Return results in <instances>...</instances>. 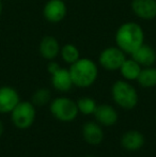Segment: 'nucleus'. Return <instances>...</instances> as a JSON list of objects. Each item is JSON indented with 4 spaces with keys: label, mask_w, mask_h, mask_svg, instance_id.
I'll return each instance as SVG.
<instances>
[{
    "label": "nucleus",
    "mask_w": 156,
    "mask_h": 157,
    "mask_svg": "<svg viewBox=\"0 0 156 157\" xmlns=\"http://www.w3.org/2000/svg\"><path fill=\"white\" fill-rule=\"evenodd\" d=\"M116 45L126 55H131L144 43V31L135 21H126L119 26L115 35Z\"/></svg>",
    "instance_id": "nucleus-1"
},
{
    "label": "nucleus",
    "mask_w": 156,
    "mask_h": 157,
    "mask_svg": "<svg viewBox=\"0 0 156 157\" xmlns=\"http://www.w3.org/2000/svg\"><path fill=\"white\" fill-rule=\"evenodd\" d=\"M69 70L74 86L81 89L91 87L98 77L97 64L90 58H79Z\"/></svg>",
    "instance_id": "nucleus-2"
},
{
    "label": "nucleus",
    "mask_w": 156,
    "mask_h": 157,
    "mask_svg": "<svg viewBox=\"0 0 156 157\" xmlns=\"http://www.w3.org/2000/svg\"><path fill=\"white\" fill-rule=\"evenodd\" d=\"M111 96L113 101L124 110L134 109L139 101L136 88L125 79H120L113 83L111 87Z\"/></svg>",
    "instance_id": "nucleus-3"
},
{
    "label": "nucleus",
    "mask_w": 156,
    "mask_h": 157,
    "mask_svg": "<svg viewBox=\"0 0 156 157\" xmlns=\"http://www.w3.org/2000/svg\"><path fill=\"white\" fill-rule=\"evenodd\" d=\"M49 110L55 119L65 123L74 121L79 113L76 101L67 96H59L52 99Z\"/></svg>",
    "instance_id": "nucleus-4"
},
{
    "label": "nucleus",
    "mask_w": 156,
    "mask_h": 157,
    "mask_svg": "<svg viewBox=\"0 0 156 157\" xmlns=\"http://www.w3.org/2000/svg\"><path fill=\"white\" fill-rule=\"evenodd\" d=\"M36 117V106L32 101H19L11 112V119L15 127L19 129H27L31 127Z\"/></svg>",
    "instance_id": "nucleus-5"
},
{
    "label": "nucleus",
    "mask_w": 156,
    "mask_h": 157,
    "mask_svg": "<svg viewBox=\"0 0 156 157\" xmlns=\"http://www.w3.org/2000/svg\"><path fill=\"white\" fill-rule=\"evenodd\" d=\"M126 59V54L116 46H109L103 49L98 56V63L104 70L109 72L119 71Z\"/></svg>",
    "instance_id": "nucleus-6"
},
{
    "label": "nucleus",
    "mask_w": 156,
    "mask_h": 157,
    "mask_svg": "<svg viewBox=\"0 0 156 157\" xmlns=\"http://www.w3.org/2000/svg\"><path fill=\"white\" fill-rule=\"evenodd\" d=\"M67 6L63 0H48L43 6V17L51 24H58L65 18Z\"/></svg>",
    "instance_id": "nucleus-7"
},
{
    "label": "nucleus",
    "mask_w": 156,
    "mask_h": 157,
    "mask_svg": "<svg viewBox=\"0 0 156 157\" xmlns=\"http://www.w3.org/2000/svg\"><path fill=\"white\" fill-rule=\"evenodd\" d=\"M21 101L16 89L9 86L0 87V113H11Z\"/></svg>",
    "instance_id": "nucleus-8"
},
{
    "label": "nucleus",
    "mask_w": 156,
    "mask_h": 157,
    "mask_svg": "<svg viewBox=\"0 0 156 157\" xmlns=\"http://www.w3.org/2000/svg\"><path fill=\"white\" fill-rule=\"evenodd\" d=\"M131 10L138 18L153 21L156 18V0H133Z\"/></svg>",
    "instance_id": "nucleus-9"
},
{
    "label": "nucleus",
    "mask_w": 156,
    "mask_h": 157,
    "mask_svg": "<svg viewBox=\"0 0 156 157\" xmlns=\"http://www.w3.org/2000/svg\"><path fill=\"white\" fill-rule=\"evenodd\" d=\"M95 121L103 127H110L118 122V112L111 105L108 104H102L97 105L95 112H94Z\"/></svg>",
    "instance_id": "nucleus-10"
},
{
    "label": "nucleus",
    "mask_w": 156,
    "mask_h": 157,
    "mask_svg": "<svg viewBox=\"0 0 156 157\" xmlns=\"http://www.w3.org/2000/svg\"><path fill=\"white\" fill-rule=\"evenodd\" d=\"M61 46L58 40L52 35H45L42 37L39 45V52L45 60H55L60 55Z\"/></svg>",
    "instance_id": "nucleus-11"
},
{
    "label": "nucleus",
    "mask_w": 156,
    "mask_h": 157,
    "mask_svg": "<svg viewBox=\"0 0 156 157\" xmlns=\"http://www.w3.org/2000/svg\"><path fill=\"white\" fill-rule=\"evenodd\" d=\"M51 78V85L55 90L61 93H67V92L71 91L72 88L74 87L73 80H72L71 73H70L69 68L60 67L56 73L50 75Z\"/></svg>",
    "instance_id": "nucleus-12"
},
{
    "label": "nucleus",
    "mask_w": 156,
    "mask_h": 157,
    "mask_svg": "<svg viewBox=\"0 0 156 157\" xmlns=\"http://www.w3.org/2000/svg\"><path fill=\"white\" fill-rule=\"evenodd\" d=\"M82 137L88 144L98 145L104 140V130L103 126L96 121H90L82 126Z\"/></svg>",
    "instance_id": "nucleus-13"
},
{
    "label": "nucleus",
    "mask_w": 156,
    "mask_h": 157,
    "mask_svg": "<svg viewBox=\"0 0 156 157\" xmlns=\"http://www.w3.org/2000/svg\"><path fill=\"white\" fill-rule=\"evenodd\" d=\"M131 57L140 64L142 67L153 66L156 62V52L152 46L143 43L140 47H138Z\"/></svg>",
    "instance_id": "nucleus-14"
},
{
    "label": "nucleus",
    "mask_w": 156,
    "mask_h": 157,
    "mask_svg": "<svg viewBox=\"0 0 156 157\" xmlns=\"http://www.w3.org/2000/svg\"><path fill=\"white\" fill-rule=\"evenodd\" d=\"M121 145L129 152L139 151L144 144V136L138 130H127L121 137Z\"/></svg>",
    "instance_id": "nucleus-15"
},
{
    "label": "nucleus",
    "mask_w": 156,
    "mask_h": 157,
    "mask_svg": "<svg viewBox=\"0 0 156 157\" xmlns=\"http://www.w3.org/2000/svg\"><path fill=\"white\" fill-rule=\"evenodd\" d=\"M142 70V66L138 62H136L133 58H126L125 61L120 67V74L123 77V79L127 81H134L137 80L140 72Z\"/></svg>",
    "instance_id": "nucleus-16"
},
{
    "label": "nucleus",
    "mask_w": 156,
    "mask_h": 157,
    "mask_svg": "<svg viewBox=\"0 0 156 157\" xmlns=\"http://www.w3.org/2000/svg\"><path fill=\"white\" fill-rule=\"evenodd\" d=\"M137 81L140 87L151 89L156 87V67L155 66H148V67H142Z\"/></svg>",
    "instance_id": "nucleus-17"
},
{
    "label": "nucleus",
    "mask_w": 156,
    "mask_h": 157,
    "mask_svg": "<svg viewBox=\"0 0 156 157\" xmlns=\"http://www.w3.org/2000/svg\"><path fill=\"white\" fill-rule=\"evenodd\" d=\"M60 56L67 64H73L80 58V52L76 45L72 43H67L61 47Z\"/></svg>",
    "instance_id": "nucleus-18"
},
{
    "label": "nucleus",
    "mask_w": 156,
    "mask_h": 157,
    "mask_svg": "<svg viewBox=\"0 0 156 157\" xmlns=\"http://www.w3.org/2000/svg\"><path fill=\"white\" fill-rule=\"evenodd\" d=\"M76 104H77L78 111L80 112V113L85 114V116H91V114H94L96 108H97L96 101L90 96L80 97V98H78V101H76Z\"/></svg>",
    "instance_id": "nucleus-19"
},
{
    "label": "nucleus",
    "mask_w": 156,
    "mask_h": 157,
    "mask_svg": "<svg viewBox=\"0 0 156 157\" xmlns=\"http://www.w3.org/2000/svg\"><path fill=\"white\" fill-rule=\"evenodd\" d=\"M31 99L34 106L42 107V106L47 105L48 103L51 101V92L47 88H40L32 94Z\"/></svg>",
    "instance_id": "nucleus-20"
},
{
    "label": "nucleus",
    "mask_w": 156,
    "mask_h": 157,
    "mask_svg": "<svg viewBox=\"0 0 156 157\" xmlns=\"http://www.w3.org/2000/svg\"><path fill=\"white\" fill-rule=\"evenodd\" d=\"M60 67H61L60 64H59L58 62H56L55 60H50L47 64V71L50 75H52L54 73H56Z\"/></svg>",
    "instance_id": "nucleus-21"
},
{
    "label": "nucleus",
    "mask_w": 156,
    "mask_h": 157,
    "mask_svg": "<svg viewBox=\"0 0 156 157\" xmlns=\"http://www.w3.org/2000/svg\"><path fill=\"white\" fill-rule=\"evenodd\" d=\"M3 130H4L3 123H2V121L0 120V137H1V136H2V134H3Z\"/></svg>",
    "instance_id": "nucleus-22"
},
{
    "label": "nucleus",
    "mask_w": 156,
    "mask_h": 157,
    "mask_svg": "<svg viewBox=\"0 0 156 157\" xmlns=\"http://www.w3.org/2000/svg\"><path fill=\"white\" fill-rule=\"evenodd\" d=\"M2 2H1V0H0V16H1V14H2Z\"/></svg>",
    "instance_id": "nucleus-23"
},
{
    "label": "nucleus",
    "mask_w": 156,
    "mask_h": 157,
    "mask_svg": "<svg viewBox=\"0 0 156 157\" xmlns=\"http://www.w3.org/2000/svg\"><path fill=\"white\" fill-rule=\"evenodd\" d=\"M86 157H94V156H86Z\"/></svg>",
    "instance_id": "nucleus-24"
},
{
    "label": "nucleus",
    "mask_w": 156,
    "mask_h": 157,
    "mask_svg": "<svg viewBox=\"0 0 156 157\" xmlns=\"http://www.w3.org/2000/svg\"><path fill=\"white\" fill-rule=\"evenodd\" d=\"M155 119H156V118H155Z\"/></svg>",
    "instance_id": "nucleus-25"
}]
</instances>
